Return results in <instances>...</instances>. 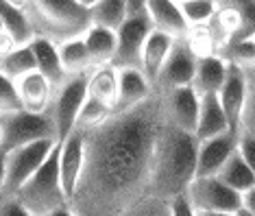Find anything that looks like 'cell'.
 Wrapping results in <instances>:
<instances>
[{"label": "cell", "mask_w": 255, "mask_h": 216, "mask_svg": "<svg viewBox=\"0 0 255 216\" xmlns=\"http://www.w3.org/2000/svg\"><path fill=\"white\" fill-rule=\"evenodd\" d=\"M164 122V98L146 101L85 133V164L68 208L74 216H123L148 197L150 162Z\"/></svg>", "instance_id": "obj_1"}, {"label": "cell", "mask_w": 255, "mask_h": 216, "mask_svg": "<svg viewBox=\"0 0 255 216\" xmlns=\"http://www.w3.org/2000/svg\"><path fill=\"white\" fill-rule=\"evenodd\" d=\"M196 151L199 140L194 133L179 129L168 120L161 122L150 162L148 197L175 201L185 195L196 179Z\"/></svg>", "instance_id": "obj_2"}, {"label": "cell", "mask_w": 255, "mask_h": 216, "mask_svg": "<svg viewBox=\"0 0 255 216\" xmlns=\"http://www.w3.org/2000/svg\"><path fill=\"white\" fill-rule=\"evenodd\" d=\"M22 13L35 37L53 44L83 37L92 26L90 11L81 7L79 0H26Z\"/></svg>", "instance_id": "obj_3"}, {"label": "cell", "mask_w": 255, "mask_h": 216, "mask_svg": "<svg viewBox=\"0 0 255 216\" xmlns=\"http://www.w3.org/2000/svg\"><path fill=\"white\" fill-rule=\"evenodd\" d=\"M31 216H46L68 206L59 182V142L46 157V162L33 173V177L13 197Z\"/></svg>", "instance_id": "obj_4"}, {"label": "cell", "mask_w": 255, "mask_h": 216, "mask_svg": "<svg viewBox=\"0 0 255 216\" xmlns=\"http://www.w3.org/2000/svg\"><path fill=\"white\" fill-rule=\"evenodd\" d=\"M39 140H57L48 114H31L18 109L0 116V153H9Z\"/></svg>", "instance_id": "obj_5"}, {"label": "cell", "mask_w": 255, "mask_h": 216, "mask_svg": "<svg viewBox=\"0 0 255 216\" xmlns=\"http://www.w3.org/2000/svg\"><path fill=\"white\" fill-rule=\"evenodd\" d=\"M88 77L90 74L68 77L59 87H55L48 116L53 120L57 142H63L77 127L81 107H83L85 98H88Z\"/></svg>", "instance_id": "obj_6"}, {"label": "cell", "mask_w": 255, "mask_h": 216, "mask_svg": "<svg viewBox=\"0 0 255 216\" xmlns=\"http://www.w3.org/2000/svg\"><path fill=\"white\" fill-rule=\"evenodd\" d=\"M55 147L57 140H39V142L4 153V182L2 190H0V199L15 197V192L33 177V173L44 164Z\"/></svg>", "instance_id": "obj_7"}, {"label": "cell", "mask_w": 255, "mask_h": 216, "mask_svg": "<svg viewBox=\"0 0 255 216\" xmlns=\"http://www.w3.org/2000/svg\"><path fill=\"white\" fill-rule=\"evenodd\" d=\"M185 199L194 212H223L236 214L242 208V195L227 188L218 177L194 179L188 186Z\"/></svg>", "instance_id": "obj_8"}, {"label": "cell", "mask_w": 255, "mask_h": 216, "mask_svg": "<svg viewBox=\"0 0 255 216\" xmlns=\"http://www.w3.org/2000/svg\"><path fill=\"white\" fill-rule=\"evenodd\" d=\"M153 31L146 11L135 15H127V20L123 22V26L116 31L118 37V46H116V55L112 66L116 70L123 68H140L142 66V50L146 44L148 35Z\"/></svg>", "instance_id": "obj_9"}, {"label": "cell", "mask_w": 255, "mask_h": 216, "mask_svg": "<svg viewBox=\"0 0 255 216\" xmlns=\"http://www.w3.org/2000/svg\"><path fill=\"white\" fill-rule=\"evenodd\" d=\"M196 61H199V57L192 52L188 42H185V39H177L170 55H168V59L164 61V66H161L153 87L157 92H168V90H175V87L192 85L194 72H196Z\"/></svg>", "instance_id": "obj_10"}, {"label": "cell", "mask_w": 255, "mask_h": 216, "mask_svg": "<svg viewBox=\"0 0 255 216\" xmlns=\"http://www.w3.org/2000/svg\"><path fill=\"white\" fill-rule=\"evenodd\" d=\"M240 144V133L225 131L216 138L199 142L196 151V179L203 177H216L223 171V166L229 162V157L238 151Z\"/></svg>", "instance_id": "obj_11"}, {"label": "cell", "mask_w": 255, "mask_h": 216, "mask_svg": "<svg viewBox=\"0 0 255 216\" xmlns=\"http://www.w3.org/2000/svg\"><path fill=\"white\" fill-rule=\"evenodd\" d=\"M161 98H164V120L188 133H194L201 105V96L194 92V87H175V90L161 92Z\"/></svg>", "instance_id": "obj_12"}, {"label": "cell", "mask_w": 255, "mask_h": 216, "mask_svg": "<svg viewBox=\"0 0 255 216\" xmlns=\"http://www.w3.org/2000/svg\"><path fill=\"white\" fill-rule=\"evenodd\" d=\"M85 164V133L74 129L63 142H59V182L68 203H70Z\"/></svg>", "instance_id": "obj_13"}, {"label": "cell", "mask_w": 255, "mask_h": 216, "mask_svg": "<svg viewBox=\"0 0 255 216\" xmlns=\"http://www.w3.org/2000/svg\"><path fill=\"white\" fill-rule=\"evenodd\" d=\"M218 101L225 112V118H227L229 131L240 133V120H242L245 101H247V79H245V70L242 68L229 63L227 79H225V83L218 92Z\"/></svg>", "instance_id": "obj_14"}, {"label": "cell", "mask_w": 255, "mask_h": 216, "mask_svg": "<svg viewBox=\"0 0 255 216\" xmlns=\"http://www.w3.org/2000/svg\"><path fill=\"white\" fill-rule=\"evenodd\" d=\"M146 15L153 24V31L166 33L172 39H183L188 35V22L181 13V7L172 0H146Z\"/></svg>", "instance_id": "obj_15"}, {"label": "cell", "mask_w": 255, "mask_h": 216, "mask_svg": "<svg viewBox=\"0 0 255 216\" xmlns=\"http://www.w3.org/2000/svg\"><path fill=\"white\" fill-rule=\"evenodd\" d=\"M15 90H18V98H20V105L24 112L48 114L55 87L50 85L37 70L26 74V77H22L20 81H15Z\"/></svg>", "instance_id": "obj_16"}, {"label": "cell", "mask_w": 255, "mask_h": 216, "mask_svg": "<svg viewBox=\"0 0 255 216\" xmlns=\"http://www.w3.org/2000/svg\"><path fill=\"white\" fill-rule=\"evenodd\" d=\"M153 83L144 77L140 68H123L118 70V103L116 112H125L135 105L144 103L153 94Z\"/></svg>", "instance_id": "obj_17"}, {"label": "cell", "mask_w": 255, "mask_h": 216, "mask_svg": "<svg viewBox=\"0 0 255 216\" xmlns=\"http://www.w3.org/2000/svg\"><path fill=\"white\" fill-rule=\"evenodd\" d=\"M227 68L229 63L223 57L210 55V57H199L196 61V72L192 87L199 96L203 94H218L223 87L225 79H227Z\"/></svg>", "instance_id": "obj_18"}, {"label": "cell", "mask_w": 255, "mask_h": 216, "mask_svg": "<svg viewBox=\"0 0 255 216\" xmlns=\"http://www.w3.org/2000/svg\"><path fill=\"white\" fill-rule=\"evenodd\" d=\"M229 131L227 118H225V112L220 107L218 94H203L201 96V105H199V120H196V131L194 136L199 142L203 140L216 138L220 133Z\"/></svg>", "instance_id": "obj_19"}, {"label": "cell", "mask_w": 255, "mask_h": 216, "mask_svg": "<svg viewBox=\"0 0 255 216\" xmlns=\"http://www.w3.org/2000/svg\"><path fill=\"white\" fill-rule=\"evenodd\" d=\"M31 50H33V55H35L37 72L42 74L53 87H59L68 77L61 68L57 44H53L50 39H44V37H33L31 39Z\"/></svg>", "instance_id": "obj_20"}, {"label": "cell", "mask_w": 255, "mask_h": 216, "mask_svg": "<svg viewBox=\"0 0 255 216\" xmlns=\"http://www.w3.org/2000/svg\"><path fill=\"white\" fill-rule=\"evenodd\" d=\"M175 42L177 39H172L170 35L159 33V31H150L146 44H144V50H142V66H140L144 77H146L150 83H155V79H157V74H159L161 66H164V61L168 59V55H170Z\"/></svg>", "instance_id": "obj_21"}, {"label": "cell", "mask_w": 255, "mask_h": 216, "mask_svg": "<svg viewBox=\"0 0 255 216\" xmlns=\"http://www.w3.org/2000/svg\"><path fill=\"white\" fill-rule=\"evenodd\" d=\"M83 42H85V48L90 52V59H92V66L94 68L109 66V63L114 61L116 46H118L116 31H109V28L92 24L83 35Z\"/></svg>", "instance_id": "obj_22"}, {"label": "cell", "mask_w": 255, "mask_h": 216, "mask_svg": "<svg viewBox=\"0 0 255 216\" xmlns=\"http://www.w3.org/2000/svg\"><path fill=\"white\" fill-rule=\"evenodd\" d=\"M88 96L101 101L103 105L112 107L116 112L118 103V70L112 63L109 66L94 68L88 77Z\"/></svg>", "instance_id": "obj_23"}, {"label": "cell", "mask_w": 255, "mask_h": 216, "mask_svg": "<svg viewBox=\"0 0 255 216\" xmlns=\"http://www.w3.org/2000/svg\"><path fill=\"white\" fill-rule=\"evenodd\" d=\"M57 52H59V61H61V68H63V72H66V77L90 74L92 70H94L83 37L68 39V42L57 44Z\"/></svg>", "instance_id": "obj_24"}, {"label": "cell", "mask_w": 255, "mask_h": 216, "mask_svg": "<svg viewBox=\"0 0 255 216\" xmlns=\"http://www.w3.org/2000/svg\"><path fill=\"white\" fill-rule=\"evenodd\" d=\"M216 177L227 186V188L236 190L238 195H245L247 190L255 188V175L251 168L247 166V162L242 160L240 151H236V153L229 157V162L223 166V171H220Z\"/></svg>", "instance_id": "obj_25"}, {"label": "cell", "mask_w": 255, "mask_h": 216, "mask_svg": "<svg viewBox=\"0 0 255 216\" xmlns=\"http://www.w3.org/2000/svg\"><path fill=\"white\" fill-rule=\"evenodd\" d=\"M35 55L31 50V44L26 46H15L11 52H7L4 57H0V74L7 77L9 81H20L26 74L35 72Z\"/></svg>", "instance_id": "obj_26"}, {"label": "cell", "mask_w": 255, "mask_h": 216, "mask_svg": "<svg viewBox=\"0 0 255 216\" xmlns=\"http://www.w3.org/2000/svg\"><path fill=\"white\" fill-rule=\"evenodd\" d=\"M129 15L127 0H98L90 9V20L94 26H103L109 31H118Z\"/></svg>", "instance_id": "obj_27"}, {"label": "cell", "mask_w": 255, "mask_h": 216, "mask_svg": "<svg viewBox=\"0 0 255 216\" xmlns=\"http://www.w3.org/2000/svg\"><path fill=\"white\" fill-rule=\"evenodd\" d=\"M0 20L4 22V26H7V31L11 33L15 46H26V44H31L33 37H35L31 31V26H28L24 13H22L20 9L11 7V4L4 2V0H0Z\"/></svg>", "instance_id": "obj_28"}, {"label": "cell", "mask_w": 255, "mask_h": 216, "mask_svg": "<svg viewBox=\"0 0 255 216\" xmlns=\"http://www.w3.org/2000/svg\"><path fill=\"white\" fill-rule=\"evenodd\" d=\"M112 114H114L112 107H107V105H103L101 101L88 96L83 103V107H81V114L77 118V127H74V129L90 131V129H94V127L101 125V122H105Z\"/></svg>", "instance_id": "obj_29"}, {"label": "cell", "mask_w": 255, "mask_h": 216, "mask_svg": "<svg viewBox=\"0 0 255 216\" xmlns=\"http://www.w3.org/2000/svg\"><path fill=\"white\" fill-rule=\"evenodd\" d=\"M220 57L227 63H234V66L242 68V70L255 66V37L231 42L227 48L220 52Z\"/></svg>", "instance_id": "obj_30"}, {"label": "cell", "mask_w": 255, "mask_h": 216, "mask_svg": "<svg viewBox=\"0 0 255 216\" xmlns=\"http://www.w3.org/2000/svg\"><path fill=\"white\" fill-rule=\"evenodd\" d=\"M245 79H247V101L240 120V136L255 138V66L245 68Z\"/></svg>", "instance_id": "obj_31"}, {"label": "cell", "mask_w": 255, "mask_h": 216, "mask_svg": "<svg viewBox=\"0 0 255 216\" xmlns=\"http://www.w3.org/2000/svg\"><path fill=\"white\" fill-rule=\"evenodd\" d=\"M181 13L188 22V26H201L207 24L216 15V0H190L185 4H179Z\"/></svg>", "instance_id": "obj_32"}, {"label": "cell", "mask_w": 255, "mask_h": 216, "mask_svg": "<svg viewBox=\"0 0 255 216\" xmlns=\"http://www.w3.org/2000/svg\"><path fill=\"white\" fill-rule=\"evenodd\" d=\"M123 216H172V208H170V201L146 197V199H142L137 206L127 210Z\"/></svg>", "instance_id": "obj_33"}, {"label": "cell", "mask_w": 255, "mask_h": 216, "mask_svg": "<svg viewBox=\"0 0 255 216\" xmlns=\"http://www.w3.org/2000/svg\"><path fill=\"white\" fill-rule=\"evenodd\" d=\"M18 109H22V105H20V98H18L15 83L0 74V116L18 112Z\"/></svg>", "instance_id": "obj_34"}, {"label": "cell", "mask_w": 255, "mask_h": 216, "mask_svg": "<svg viewBox=\"0 0 255 216\" xmlns=\"http://www.w3.org/2000/svg\"><path fill=\"white\" fill-rule=\"evenodd\" d=\"M242 160L247 162V166L253 171L255 175V138L253 136H240V144H238Z\"/></svg>", "instance_id": "obj_35"}, {"label": "cell", "mask_w": 255, "mask_h": 216, "mask_svg": "<svg viewBox=\"0 0 255 216\" xmlns=\"http://www.w3.org/2000/svg\"><path fill=\"white\" fill-rule=\"evenodd\" d=\"M0 216H31V214L11 197V199H0Z\"/></svg>", "instance_id": "obj_36"}, {"label": "cell", "mask_w": 255, "mask_h": 216, "mask_svg": "<svg viewBox=\"0 0 255 216\" xmlns=\"http://www.w3.org/2000/svg\"><path fill=\"white\" fill-rule=\"evenodd\" d=\"M170 208H172V216H196L192 206H190L188 199H185V195L177 197L175 201H170Z\"/></svg>", "instance_id": "obj_37"}, {"label": "cell", "mask_w": 255, "mask_h": 216, "mask_svg": "<svg viewBox=\"0 0 255 216\" xmlns=\"http://www.w3.org/2000/svg\"><path fill=\"white\" fill-rule=\"evenodd\" d=\"M242 208L249 210L251 214H255V188L247 190L245 195H242Z\"/></svg>", "instance_id": "obj_38"}, {"label": "cell", "mask_w": 255, "mask_h": 216, "mask_svg": "<svg viewBox=\"0 0 255 216\" xmlns=\"http://www.w3.org/2000/svg\"><path fill=\"white\" fill-rule=\"evenodd\" d=\"M127 4H129V15L144 13V9H146V0H127Z\"/></svg>", "instance_id": "obj_39"}, {"label": "cell", "mask_w": 255, "mask_h": 216, "mask_svg": "<svg viewBox=\"0 0 255 216\" xmlns=\"http://www.w3.org/2000/svg\"><path fill=\"white\" fill-rule=\"evenodd\" d=\"M46 216H74V212L68 206H63V208L55 210V212H50V214H46Z\"/></svg>", "instance_id": "obj_40"}, {"label": "cell", "mask_w": 255, "mask_h": 216, "mask_svg": "<svg viewBox=\"0 0 255 216\" xmlns=\"http://www.w3.org/2000/svg\"><path fill=\"white\" fill-rule=\"evenodd\" d=\"M2 182H4V153H0V190H2Z\"/></svg>", "instance_id": "obj_41"}, {"label": "cell", "mask_w": 255, "mask_h": 216, "mask_svg": "<svg viewBox=\"0 0 255 216\" xmlns=\"http://www.w3.org/2000/svg\"><path fill=\"white\" fill-rule=\"evenodd\" d=\"M4 2H9L11 7H15V9H24V4H26V0H4Z\"/></svg>", "instance_id": "obj_42"}, {"label": "cell", "mask_w": 255, "mask_h": 216, "mask_svg": "<svg viewBox=\"0 0 255 216\" xmlns=\"http://www.w3.org/2000/svg\"><path fill=\"white\" fill-rule=\"evenodd\" d=\"M98 2V0H79V4H81V7H85V9H92V7H94V4Z\"/></svg>", "instance_id": "obj_43"}, {"label": "cell", "mask_w": 255, "mask_h": 216, "mask_svg": "<svg viewBox=\"0 0 255 216\" xmlns=\"http://www.w3.org/2000/svg\"><path fill=\"white\" fill-rule=\"evenodd\" d=\"M196 216H234V214H223V212H196Z\"/></svg>", "instance_id": "obj_44"}, {"label": "cell", "mask_w": 255, "mask_h": 216, "mask_svg": "<svg viewBox=\"0 0 255 216\" xmlns=\"http://www.w3.org/2000/svg\"><path fill=\"white\" fill-rule=\"evenodd\" d=\"M234 216H255V214H251V212H249V210H245V208H240Z\"/></svg>", "instance_id": "obj_45"}, {"label": "cell", "mask_w": 255, "mask_h": 216, "mask_svg": "<svg viewBox=\"0 0 255 216\" xmlns=\"http://www.w3.org/2000/svg\"><path fill=\"white\" fill-rule=\"evenodd\" d=\"M172 2H177V4H185V2H190V0H172Z\"/></svg>", "instance_id": "obj_46"}]
</instances>
